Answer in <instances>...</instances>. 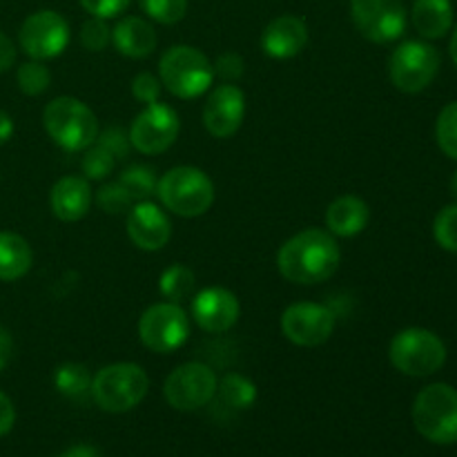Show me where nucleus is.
Here are the masks:
<instances>
[{
	"label": "nucleus",
	"instance_id": "nucleus-40",
	"mask_svg": "<svg viewBox=\"0 0 457 457\" xmlns=\"http://www.w3.org/2000/svg\"><path fill=\"white\" fill-rule=\"evenodd\" d=\"M13 62H16V47H13V40L0 31V74L12 70Z\"/></svg>",
	"mask_w": 457,
	"mask_h": 457
},
{
	"label": "nucleus",
	"instance_id": "nucleus-41",
	"mask_svg": "<svg viewBox=\"0 0 457 457\" xmlns=\"http://www.w3.org/2000/svg\"><path fill=\"white\" fill-rule=\"evenodd\" d=\"M12 355H13V339L12 335H9V330L0 326V370H4V366L9 364Z\"/></svg>",
	"mask_w": 457,
	"mask_h": 457
},
{
	"label": "nucleus",
	"instance_id": "nucleus-1",
	"mask_svg": "<svg viewBox=\"0 0 457 457\" xmlns=\"http://www.w3.org/2000/svg\"><path fill=\"white\" fill-rule=\"evenodd\" d=\"M342 253L330 232L306 228L290 237L277 253V268L290 284H324L337 272Z\"/></svg>",
	"mask_w": 457,
	"mask_h": 457
},
{
	"label": "nucleus",
	"instance_id": "nucleus-11",
	"mask_svg": "<svg viewBox=\"0 0 457 457\" xmlns=\"http://www.w3.org/2000/svg\"><path fill=\"white\" fill-rule=\"evenodd\" d=\"M351 21L370 43L386 45L406 31V7L402 0H351Z\"/></svg>",
	"mask_w": 457,
	"mask_h": 457
},
{
	"label": "nucleus",
	"instance_id": "nucleus-26",
	"mask_svg": "<svg viewBox=\"0 0 457 457\" xmlns=\"http://www.w3.org/2000/svg\"><path fill=\"white\" fill-rule=\"evenodd\" d=\"M195 272H192V268L183 266V263H172L170 268H165L159 279L161 295L168 302L174 303H181L183 299H190L192 293H195Z\"/></svg>",
	"mask_w": 457,
	"mask_h": 457
},
{
	"label": "nucleus",
	"instance_id": "nucleus-19",
	"mask_svg": "<svg viewBox=\"0 0 457 457\" xmlns=\"http://www.w3.org/2000/svg\"><path fill=\"white\" fill-rule=\"evenodd\" d=\"M92 201L94 192L89 187V181L85 177H74V174L58 179L49 192V205H52L54 217L65 223H74L87 217Z\"/></svg>",
	"mask_w": 457,
	"mask_h": 457
},
{
	"label": "nucleus",
	"instance_id": "nucleus-10",
	"mask_svg": "<svg viewBox=\"0 0 457 457\" xmlns=\"http://www.w3.org/2000/svg\"><path fill=\"white\" fill-rule=\"evenodd\" d=\"M217 375L208 364L187 361L168 375L163 384V395L172 409L187 413V411H199L208 406L217 395Z\"/></svg>",
	"mask_w": 457,
	"mask_h": 457
},
{
	"label": "nucleus",
	"instance_id": "nucleus-3",
	"mask_svg": "<svg viewBox=\"0 0 457 457\" xmlns=\"http://www.w3.org/2000/svg\"><path fill=\"white\" fill-rule=\"evenodd\" d=\"M161 205L177 217L195 219L208 212L214 204V183L204 170L179 165L168 170L156 183Z\"/></svg>",
	"mask_w": 457,
	"mask_h": 457
},
{
	"label": "nucleus",
	"instance_id": "nucleus-20",
	"mask_svg": "<svg viewBox=\"0 0 457 457\" xmlns=\"http://www.w3.org/2000/svg\"><path fill=\"white\" fill-rule=\"evenodd\" d=\"M112 45L128 58H147L154 54L159 36L145 18L125 16L112 29Z\"/></svg>",
	"mask_w": 457,
	"mask_h": 457
},
{
	"label": "nucleus",
	"instance_id": "nucleus-8",
	"mask_svg": "<svg viewBox=\"0 0 457 457\" xmlns=\"http://www.w3.org/2000/svg\"><path fill=\"white\" fill-rule=\"evenodd\" d=\"M440 52L427 40H404L388 58L391 83L404 94H420L440 71Z\"/></svg>",
	"mask_w": 457,
	"mask_h": 457
},
{
	"label": "nucleus",
	"instance_id": "nucleus-18",
	"mask_svg": "<svg viewBox=\"0 0 457 457\" xmlns=\"http://www.w3.org/2000/svg\"><path fill=\"white\" fill-rule=\"evenodd\" d=\"M308 45V25L303 18L284 13V16L272 18L262 34V49L270 58L277 61H288L299 56Z\"/></svg>",
	"mask_w": 457,
	"mask_h": 457
},
{
	"label": "nucleus",
	"instance_id": "nucleus-28",
	"mask_svg": "<svg viewBox=\"0 0 457 457\" xmlns=\"http://www.w3.org/2000/svg\"><path fill=\"white\" fill-rule=\"evenodd\" d=\"M16 80L22 94H27V96H40L52 85V71L43 65V61H34L31 58L29 62H22L18 67Z\"/></svg>",
	"mask_w": 457,
	"mask_h": 457
},
{
	"label": "nucleus",
	"instance_id": "nucleus-2",
	"mask_svg": "<svg viewBox=\"0 0 457 457\" xmlns=\"http://www.w3.org/2000/svg\"><path fill=\"white\" fill-rule=\"evenodd\" d=\"M43 128L65 152H85L98 138V119L83 101L58 96L43 110Z\"/></svg>",
	"mask_w": 457,
	"mask_h": 457
},
{
	"label": "nucleus",
	"instance_id": "nucleus-33",
	"mask_svg": "<svg viewBox=\"0 0 457 457\" xmlns=\"http://www.w3.org/2000/svg\"><path fill=\"white\" fill-rule=\"evenodd\" d=\"M94 201H96L98 208H101L103 212H107V214H120V212H125V210H129L134 204H137V201L129 196V192L125 190V187L120 186L119 181L105 183V186H101V190L96 192Z\"/></svg>",
	"mask_w": 457,
	"mask_h": 457
},
{
	"label": "nucleus",
	"instance_id": "nucleus-9",
	"mask_svg": "<svg viewBox=\"0 0 457 457\" xmlns=\"http://www.w3.org/2000/svg\"><path fill=\"white\" fill-rule=\"evenodd\" d=\"M138 337L145 348L168 355L179 351L190 337V317L174 302L154 303L138 320Z\"/></svg>",
	"mask_w": 457,
	"mask_h": 457
},
{
	"label": "nucleus",
	"instance_id": "nucleus-43",
	"mask_svg": "<svg viewBox=\"0 0 457 457\" xmlns=\"http://www.w3.org/2000/svg\"><path fill=\"white\" fill-rule=\"evenodd\" d=\"M61 457H101V455H98V451L94 449V446L79 445V446H71V449L65 451Z\"/></svg>",
	"mask_w": 457,
	"mask_h": 457
},
{
	"label": "nucleus",
	"instance_id": "nucleus-37",
	"mask_svg": "<svg viewBox=\"0 0 457 457\" xmlns=\"http://www.w3.org/2000/svg\"><path fill=\"white\" fill-rule=\"evenodd\" d=\"M96 143L98 145L105 147L107 152H112V154H114V159H125V156L129 154V147H132L129 137L120 128H107V129H103V134L98 132Z\"/></svg>",
	"mask_w": 457,
	"mask_h": 457
},
{
	"label": "nucleus",
	"instance_id": "nucleus-45",
	"mask_svg": "<svg viewBox=\"0 0 457 457\" xmlns=\"http://www.w3.org/2000/svg\"><path fill=\"white\" fill-rule=\"evenodd\" d=\"M451 192H453V196L457 199V172L453 174V179H451Z\"/></svg>",
	"mask_w": 457,
	"mask_h": 457
},
{
	"label": "nucleus",
	"instance_id": "nucleus-15",
	"mask_svg": "<svg viewBox=\"0 0 457 457\" xmlns=\"http://www.w3.org/2000/svg\"><path fill=\"white\" fill-rule=\"evenodd\" d=\"M245 116V94L235 83H221L204 105V125L214 138H230L239 132Z\"/></svg>",
	"mask_w": 457,
	"mask_h": 457
},
{
	"label": "nucleus",
	"instance_id": "nucleus-21",
	"mask_svg": "<svg viewBox=\"0 0 457 457\" xmlns=\"http://www.w3.org/2000/svg\"><path fill=\"white\" fill-rule=\"evenodd\" d=\"M370 221V208L364 199L355 195H344L335 199L326 210V226L333 237L351 239L366 230Z\"/></svg>",
	"mask_w": 457,
	"mask_h": 457
},
{
	"label": "nucleus",
	"instance_id": "nucleus-5",
	"mask_svg": "<svg viewBox=\"0 0 457 457\" xmlns=\"http://www.w3.org/2000/svg\"><path fill=\"white\" fill-rule=\"evenodd\" d=\"M159 80L177 98H199L208 92L214 80L212 62L192 45H174L161 56Z\"/></svg>",
	"mask_w": 457,
	"mask_h": 457
},
{
	"label": "nucleus",
	"instance_id": "nucleus-4",
	"mask_svg": "<svg viewBox=\"0 0 457 457\" xmlns=\"http://www.w3.org/2000/svg\"><path fill=\"white\" fill-rule=\"evenodd\" d=\"M150 391V378L132 361H119L92 378V400L105 413H128L141 404Z\"/></svg>",
	"mask_w": 457,
	"mask_h": 457
},
{
	"label": "nucleus",
	"instance_id": "nucleus-12",
	"mask_svg": "<svg viewBox=\"0 0 457 457\" xmlns=\"http://www.w3.org/2000/svg\"><path fill=\"white\" fill-rule=\"evenodd\" d=\"M18 43L34 61L56 58L70 45V22L54 9H40L25 18L18 31Z\"/></svg>",
	"mask_w": 457,
	"mask_h": 457
},
{
	"label": "nucleus",
	"instance_id": "nucleus-29",
	"mask_svg": "<svg viewBox=\"0 0 457 457\" xmlns=\"http://www.w3.org/2000/svg\"><path fill=\"white\" fill-rule=\"evenodd\" d=\"M80 168L87 181H103V179L110 177L116 168V159L112 152H107L105 147L94 143L85 150L83 161H80Z\"/></svg>",
	"mask_w": 457,
	"mask_h": 457
},
{
	"label": "nucleus",
	"instance_id": "nucleus-24",
	"mask_svg": "<svg viewBox=\"0 0 457 457\" xmlns=\"http://www.w3.org/2000/svg\"><path fill=\"white\" fill-rule=\"evenodd\" d=\"M217 395H219V402H221L228 411L239 413V411L253 409L259 393L250 378H245V375L241 373H228L219 379Z\"/></svg>",
	"mask_w": 457,
	"mask_h": 457
},
{
	"label": "nucleus",
	"instance_id": "nucleus-31",
	"mask_svg": "<svg viewBox=\"0 0 457 457\" xmlns=\"http://www.w3.org/2000/svg\"><path fill=\"white\" fill-rule=\"evenodd\" d=\"M143 13L161 25H177L186 18L187 0H138Z\"/></svg>",
	"mask_w": 457,
	"mask_h": 457
},
{
	"label": "nucleus",
	"instance_id": "nucleus-35",
	"mask_svg": "<svg viewBox=\"0 0 457 457\" xmlns=\"http://www.w3.org/2000/svg\"><path fill=\"white\" fill-rule=\"evenodd\" d=\"M79 3L89 16L110 21V18H119L129 7L132 0H79Z\"/></svg>",
	"mask_w": 457,
	"mask_h": 457
},
{
	"label": "nucleus",
	"instance_id": "nucleus-13",
	"mask_svg": "<svg viewBox=\"0 0 457 457\" xmlns=\"http://www.w3.org/2000/svg\"><path fill=\"white\" fill-rule=\"evenodd\" d=\"M181 129L179 114L165 103H150L134 116L129 125V143L141 154H161L174 145Z\"/></svg>",
	"mask_w": 457,
	"mask_h": 457
},
{
	"label": "nucleus",
	"instance_id": "nucleus-7",
	"mask_svg": "<svg viewBox=\"0 0 457 457\" xmlns=\"http://www.w3.org/2000/svg\"><path fill=\"white\" fill-rule=\"evenodd\" d=\"M388 360L409 378H428L446 361V346L433 330L404 328L391 339Z\"/></svg>",
	"mask_w": 457,
	"mask_h": 457
},
{
	"label": "nucleus",
	"instance_id": "nucleus-36",
	"mask_svg": "<svg viewBox=\"0 0 457 457\" xmlns=\"http://www.w3.org/2000/svg\"><path fill=\"white\" fill-rule=\"evenodd\" d=\"M132 96L138 103H145V105L156 103L161 96V80L154 74H147V71L137 74L132 80Z\"/></svg>",
	"mask_w": 457,
	"mask_h": 457
},
{
	"label": "nucleus",
	"instance_id": "nucleus-17",
	"mask_svg": "<svg viewBox=\"0 0 457 457\" xmlns=\"http://www.w3.org/2000/svg\"><path fill=\"white\" fill-rule=\"evenodd\" d=\"M128 237L138 250L156 253L172 239V223L161 205L150 199L137 201L128 214Z\"/></svg>",
	"mask_w": 457,
	"mask_h": 457
},
{
	"label": "nucleus",
	"instance_id": "nucleus-22",
	"mask_svg": "<svg viewBox=\"0 0 457 457\" xmlns=\"http://www.w3.org/2000/svg\"><path fill=\"white\" fill-rule=\"evenodd\" d=\"M411 22L424 40L445 38L453 27L451 0H413Z\"/></svg>",
	"mask_w": 457,
	"mask_h": 457
},
{
	"label": "nucleus",
	"instance_id": "nucleus-38",
	"mask_svg": "<svg viewBox=\"0 0 457 457\" xmlns=\"http://www.w3.org/2000/svg\"><path fill=\"white\" fill-rule=\"evenodd\" d=\"M214 74L221 76L223 83H235L237 79H241L244 76V61H241L239 54H221V56L217 58V62L212 65Z\"/></svg>",
	"mask_w": 457,
	"mask_h": 457
},
{
	"label": "nucleus",
	"instance_id": "nucleus-6",
	"mask_svg": "<svg viewBox=\"0 0 457 457\" xmlns=\"http://www.w3.org/2000/svg\"><path fill=\"white\" fill-rule=\"evenodd\" d=\"M413 424L433 445H457V391L449 384H428L413 402Z\"/></svg>",
	"mask_w": 457,
	"mask_h": 457
},
{
	"label": "nucleus",
	"instance_id": "nucleus-16",
	"mask_svg": "<svg viewBox=\"0 0 457 457\" xmlns=\"http://www.w3.org/2000/svg\"><path fill=\"white\" fill-rule=\"evenodd\" d=\"M241 303L232 290L212 286L192 299V320L205 333H226L239 321Z\"/></svg>",
	"mask_w": 457,
	"mask_h": 457
},
{
	"label": "nucleus",
	"instance_id": "nucleus-23",
	"mask_svg": "<svg viewBox=\"0 0 457 457\" xmlns=\"http://www.w3.org/2000/svg\"><path fill=\"white\" fill-rule=\"evenodd\" d=\"M34 253L25 237L0 232V281L22 279L31 270Z\"/></svg>",
	"mask_w": 457,
	"mask_h": 457
},
{
	"label": "nucleus",
	"instance_id": "nucleus-30",
	"mask_svg": "<svg viewBox=\"0 0 457 457\" xmlns=\"http://www.w3.org/2000/svg\"><path fill=\"white\" fill-rule=\"evenodd\" d=\"M436 138L440 150L445 152L449 159L457 161V101L449 103V105L440 112V116H437Z\"/></svg>",
	"mask_w": 457,
	"mask_h": 457
},
{
	"label": "nucleus",
	"instance_id": "nucleus-25",
	"mask_svg": "<svg viewBox=\"0 0 457 457\" xmlns=\"http://www.w3.org/2000/svg\"><path fill=\"white\" fill-rule=\"evenodd\" d=\"M54 386L67 400L83 402L92 397V375L83 364L67 361V364L58 366L54 373Z\"/></svg>",
	"mask_w": 457,
	"mask_h": 457
},
{
	"label": "nucleus",
	"instance_id": "nucleus-34",
	"mask_svg": "<svg viewBox=\"0 0 457 457\" xmlns=\"http://www.w3.org/2000/svg\"><path fill=\"white\" fill-rule=\"evenodd\" d=\"M112 43V29L107 27V22L103 18H89L80 27V45H83L87 52H103L107 45Z\"/></svg>",
	"mask_w": 457,
	"mask_h": 457
},
{
	"label": "nucleus",
	"instance_id": "nucleus-32",
	"mask_svg": "<svg viewBox=\"0 0 457 457\" xmlns=\"http://www.w3.org/2000/svg\"><path fill=\"white\" fill-rule=\"evenodd\" d=\"M433 237L446 253H457V204L446 205L437 212L433 223Z\"/></svg>",
	"mask_w": 457,
	"mask_h": 457
},
{
	"label": "nucleus",
	"instance_id": "nucleus-44",
	"mask_svg": "<svg viewBox=\"0 0 457 457\" xmlns=\"http://www.w3.org/2000/svg\"><path fill=\"white\" fill-rule=\"evenodd\" d=\"M449 52H451V61H453L455 67H457V25H455V29H453V36H451Z\"/></svg>",
	"mask_w": 457,
	"mask_h": 457
},
{
	"label": "nucleus",
	"instance_id": "nucleus-42",
	"mask_svg": "<svg viewBox=\"0 0 457 457\" xmlns=\"http://www.w3.org/2000/svg\"><path fill=\"white\" fill-rule=\"evenodd\" d=\"M13 134V120L12 116L7 114L4 110H0V145H4V143L12 138Z\"/></svg>",
	"mask_w": 457,
	"mask_h": 457
},
{
	"label": "nucleus",
	"instance_id": "nucleus-14",
	"mask_svg": "<svg viewBox=\"0 0 457 457\" xmlns=\"http://www.w3.org/2000/svg\"><path fill=\"white\" fill-rule=\"evenodd\" d=\"M335 330V312L324 303H290L281 315V333L302 348H315L328 342Z\"/></svg>",
	"mask_w": 457,
	"mask_h": 457
},
{
	"label": "nucleus",
	"instance_id": "nucleus-39",
	"mask_svg": "<svg viewBox=\"0 0 457 457\" xmlns=\"http://www.w3.org/2000/svg\"><path fill=\"white\" fill-rule=\"evenodd\" d=\"M13 422H16V409H13V402L0 391V437L7 436L13 428Z\"/></svg>",
	"mask_w": 457,
	"mask_h": 457
},
{
	"label": "nucleus",
	"instance_id": "nucleus-27",
	"mask_svg": "<svg viewBox=\"0 0 457 457\" xmlns=\"http://www.w3.org/2000/svg\"><path fill=\"white\" fill-rule=\"evenodd\" d=\"M119 183L129 192L134 201H147L150 196L156 195L159 179H156L154 170L147 168V165H132V168L120 174Z\"/></svg>",
	"mask_w": 457,
	"mask_h": 457
}]
</instances>
